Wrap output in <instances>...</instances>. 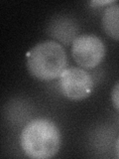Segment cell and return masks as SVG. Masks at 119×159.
I'll return each mask as SVG.
<instances>
[{"label":"cell","instance_id":"1","mask_svg":"<svg viewBox=\"0 0 119 159\" xmlns=\"http://www.w3.org/2000/svg\"><path fill=\"white\" fill-rule=\"evenodd\" d=\"M61 131L54 121L48 118H36L28 122L20 135L23 152L33 159L54 157L61 147Z\"/></svg>","mask_w":119,"mask_h":159},{"label":"cell","instance_id":"2","mask_svg":"<svg viewBox=\"0 0 119 159\" xmlns=\"http://www.w3.org/2000/svg\"><path fill=\"white\" fill-rule=\"evenodd\" d=\"M26 65L33 77L40 81H52L60 78L67 69L68 57L61 44L56 41H44L30 50Z\"/></svg>","mask_w":119,"mask_h":159},{"label":"cell","instance_id":"3","mask_svg":"<svg viewBox=\"0 0 119 159\" xmlns=\"http://www.w3.org/2000/svg\"><path fill=\"white\" fill-rule=\"evenodd\" d=\"M72 56L81 68L93 69L103 61L105 45L95 35H79L72 43Z\"/></svg>","mask_w":119,"mask_h":159},{"label":"cell","instance_id":"4","mask_svg":"<svg viewBox=\"0 0 119 159\" xmlns=\"http://www.w3.org/2000/svg\"><path fill=\"white\" fill-rule=\"evenodd\" d=\"M60 89L72 101H82L90 96L93 89L91 75L81 67L67 68L60 76Z\"/></svg>","mask_w":119,"mask_h":159},{"label":"cell","instance_id":"5","mask_svg":"<svg viewBox=\"0 0 119 159\" xmlns=\"http://www.w3.org/2000/svg\"><path fill=\"white\" fill-rule=\"evenodd\" d=\"M78 27L73 18L57 17L51 22L49 26V34L55 39L64 44H69L77 36Z\"/></svg>","mask_w":119,"mask_h":159},{"label":"cell","instance_id":"6","mask_svg":"<svg viewBox=\"0 0 119 159\" xmlns=\"http://www.w3.org/2000/svg\"><path fill=\"white\" fill-rule=\"evenodd\" d=\"M103 31L115 41H119V2H112L105 7L101 17Z\"/></svg>","mask_w":119,"mask_h":159},{"label":"cell","instance_id":"7","mask_svg":"<svg viewBox=\"0 0 119 159\" xmlns=\"http://www.w3.org/2000/svg\"><path fill=\"white\" fill-rule=\"evenodd\" d=\"M111 102L113 107L119 111V82L113 87L111 92Z\"/></svg>","mask_w":119,"mask_h":159},{"label":"cell","instance_id":"8","mask_svg":"<svg viewBox=\"0 0 119 159\" xmlns=\"http://www.w3.org/2000/svg\"><path fill=\"white\" fill-rule=\"evenodd\" d=\"M115 152H116V156L119 158V136H118L116 143H115Z\"/></svg>","mask_w":119,"mask_h":159}]
</instances>
